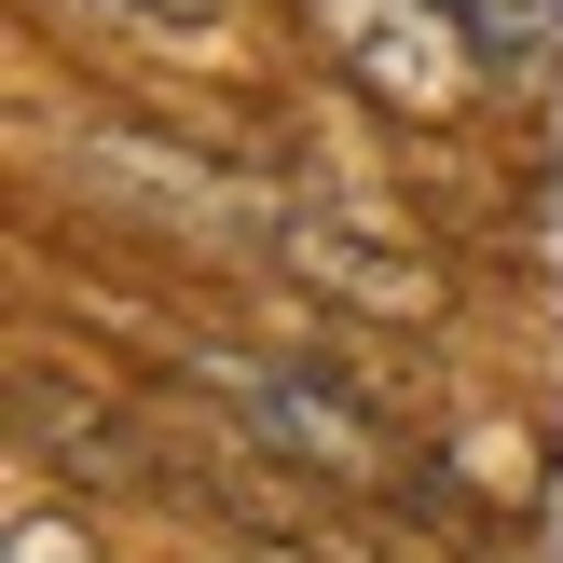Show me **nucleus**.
Masks as SVG:
<instances>
[{
    "label": "nucleus",
    "mask_w": 563,
    "mask_h": 563,
    "mask_svg": "<svg viewBox=\"0 0 563 563\" xmlns=\"http://www.w3.org/2000/svg\"><path fill=\"white\" fill-rule=\"evenodd\" d=\"M14 427H27V467H69V482H152V454L124 440V412L82 399L55 372H14Z\"/></svg>",
    "instance_id": "obj_5"
},
{
    "label": "nucleus",
    "mask_w": 563,
    "mask_h": 563,
    "mask_svg": "<svg viewBox=\"0 0 563 563\" xmlns=\"http://www.w3.org/2000/svg\"><path fill=\"white\" fill-rule=\"evenodd\" d=\"M275 262L317 275V289L357 302V317H412V330L440 317V262L399 247V220H372V207H289L275 220Z\"/></svg>",
    "instance_id": "obj_4"
},
{
    "label": "nucleus",
    "mask_w": 563,
    "mask_h": 563,
    "mask_svg": "<svg viewBox=\"0 0 563 563\" xmlns=\"http://www.w3.org/2000/svg\"><path fill=\"white\" fill-rule=\"evenodd\" d=\"M82 14H110V27H207L220 0H82Z\"/></svg>",
    "instance_id": "obj_6"
},
{
    "label": "nucleus",
    "mask_w": 563,
    "mask_h": 563,
    "mask_svg": "<svg viewBox=\"0 0 563 563\" xmlns=\"http://www.w3.org/2000/svg\"><path fill=\"white\" fill-rule=\"evenodd\" d=\"M69 179L97 192V207L152 220V234H234V220H289V192L234 179L220 152H179V137H152V124H82V137H69Z\"/></svg>",
    "instance_id": "obj_3"
},
{
    "label": "nucleus",
    "mask_w": 563,
    "mask_h": 563,
    "mask_svg": "<svg viewBox=\"0 0 563 563\" xmlns=\"http://www.w3.org/2000/svg\"><path fill=\"white\" fill-rule=\"evenodd\" d=\"M302 27L385 124H467L482 97V27L454 0H302Z\"/></svg>",
    "instance_id": "obj_2"
},
{
    "label": "nucleus",
    "mask_w": 563,
    "mask_h": 563,
    "mask_svg": "<svg viewBox=\"0 0 563 563\" xmlns=\"http://www.w3.org/2000/svg\"><path fill=\"white\" fill-rule=\"evenodd\" d=\"M207 399H220V427H247L275 467H302V482H330V495H399L412 482L399 427H385L330 357H207Z\"/></svg>",
    "instance_id": "obj_1"
}]
</instances>
